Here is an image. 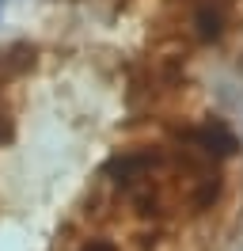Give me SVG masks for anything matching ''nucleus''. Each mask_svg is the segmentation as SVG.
<instances>
[{"label": "nucleus", "mask_w": 243, "mask_h": 251, "mask_svg": "<svg viewBox=\"0 0 243 251\" xmlns=\"http://www.w3.org/2000/svg\"><path fill=\"white\" fill-rule=\"evenodd\" d=\"M65 251H129V248H122L118 240H110L103 232H88V236H80V240H69Z\"/></svg>", "instance_id": "nucleus-1"}]
</instances>
